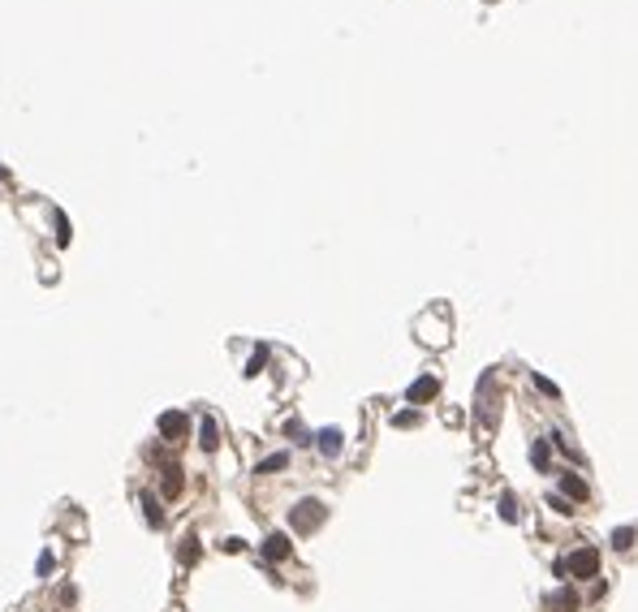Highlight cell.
I'll use <instances>...</instances> for the list:
<instances>
[{
	"label": "cell",
	"mask_w": 638,
	"mask_h": 612,
	"mask_svg": "<svg viewBox=\"0 0 638 612\" xmlns=\"http://www.w3.org/2000/svg\"><path fill=\"white\" fill-rule=\"evenodd\" d=\"M560 578H582V582H591L600 574V548H574L570 560H560L556 565Z\"/></svg>",
	"instance_id": "cell-1"
},
{
	"label": "cell",
	"mask_w": 638,
	"mask_h": 612,
	"mask_svg": "<svg viewBox=\"0 0 638 612\" xmlns=\"http://www.w3.org/2000/svg\"><path fill=\"white\" fill-rule=\"evenodd\" d=\"M324 518H328V504H324V500H311V496L298 500V504L289 509V526H293L298 534H311L315 526H324Z\"/></svg>",
	"instance_id": "cell-2"
},
{
	"label": "cell",
	"mask_w": 638,
	"mask_h": 612,
	"mask_svg": "<svg viewBox=\"0 0 638 612\" xmlns=\"http://www.w3.org/2000/svg\"><path fill=\"white\" fill-rule=\"evenodd\" d=\"M156 427H160V440H168V444H182V440L190 436V418H186L182 410H164Z\"/></svg>",
	"instance_id": "cell-3"
},
{
	"label": "cell",
	"mask_w": 638,
	"mask_h": 612,
	"mask_svg": "<svg viewBox=\"0 0 638 612\" xmlns=\"http://www.w3.org/2000/svg\"><path fill=\"white\" fill-rule=\"evenodd\" d=\"M182 488H186L182 466L168 462V466H164V479H160V496H164V500H177V496H182Z\"/></svg>",
	"instance_id": "cell-4"
},
{
	"label": "cell",
	"mask_w": 638,
	"mask_h": 612,
	"mask_svg": "<svg viewBox=\"0 0 638 612\" xmlns=\"http://www.w3.org/2000/svg\"><path fill=\"white\" fill-rule=\"evenodd\" d=\"M293 556V544H289V534H268V539H263V560H272V565H276V560H289Z\"/></svg>",
	"instance_id": "cell-5"
},
{
	"label": "cell",
	"mask_w": 638,
	"mask_h": 612,
	"mask_svg": "<svg viewBox=\"0 0 638 612\" xmlns=\"http://www.w3.org/2000/svg\"><path fill=\"white\" fill-rule=\"evenodd\" d=\"M436 393H440V384H436V379H431V375H419L414 384H410V393H405V401H414V405H427V401L436 397Z\"/></svg>",
	"instance_id": "cell-6"
},
{
	"label": "cell",
	"mask_w": 638,
	"mask_h": 612,
	"mask_svg": "<svg viewBox=\"0 0 638 612\" xmlns=\"http://www.w3.org/2000/svg\"><path fill=\"white\" fill-rule=\"evenodd\" d=\"M315 449H319L324 457H337V453L345 449V436H341V431H337V427H324V431H319V436H315Z\"/></svg>",
	"instance_id": "cell-7"
},
{
	"label": "cell",
	"mask_w": 638,
	"mask_h": 612,
	"mask_svg": "<svg viewBox=\"0 0 638 612\" xmlns=\"http://www.w3.org/2000/svg\"><path fill=\"white\" fill-rule=\"evenodd\" d=\"M198 449H203V453H216V449H220V427H216L212 414L198 423Z\"/></svg>",
	"instance_id": "cell-8"
},
{
	"label": "cell",
	"mask_w": 638,
	"mask_h": 612,
	"mask_svg": "<svg viewBox=\"0 0 638 612\" xmlns=\"http://www.w3.org/2000/svg\"><path fill=\"white\" fill-rule=\"evenodd\" d=\"M138 504H143V518H147L151 526H164V504H160L156 492H138Z\"/></svg>",
	"instance_id": "cell-9"
},
{
	"label": "cell",
	"mask_w": 638,
	"mask_h": 612,
	"mask_svg": "<svg viewBox=\"0 0 638 612\" xmlns=\"http://www.w3.org/2000/svg\"><path fill=\"white\" fill-rule=\"evenodd\" d=\"M560 492H565V496H574V500H586V496H591V488H586V483H582L574 470H565V474H560Z\"/></svg>",
	"instance_id": "cell-10"
},
{
	"label": "cell",
	"mask_w": 638,
	"mask_h": 612,
	"mask_svg": "<svg viewBox=\"0 0 638 612\" xmlns=\"http://www.w3.org/2000/svg\"><path fill=\"white\" fill-rule=\"evenodd\" d=\"M285 466H289V453H272V457H263L254 470H259V474H280Z\"/></svg>",
	"instance_id": "cell-11"
},
{
	"label": "cell",
	"mask_w": 638,
	"mask_h": 612,
	"mask_svg": "<svg viewBox=\"0 0 638 612\" xmlns=\"http://www.w3.org/2000/svg\"><path fill=\"white\" fill-rule=\"evenodd\" d=\"M612 548L630 552V548H634V526H617V530H612Z\"/></svg>",
	"instance_id": "cell-12"
},
{
	"label": "cell",
	"mask_w": 638,
	"mask_h": 612,
	"mask_svg": "<svg viewBox=\"0 0 638 612\" xmlns=\"http://www.w3.org/2000/svg\"><path fill=\"white\" fill-rule=\"evenodd\" d=\"M198 552H203V548H198V539L190 534V539H186L182 548H177V560H182V565H194V560H198Z\"/></svg>",
	"instance_id": "cell-13"
},
{
	"label": "cell",
	"mask_w": 638,
	"mask_h": 612,
	"mask_svg": "<svg viewBox=\"0 0 638 612\" xmlns=\"http://www.w3.org/2000/svg\"><path fill=\"white\" fill-rule=\"evenodd\" d=\"M263 363H268V345H259V349L250 354V363H246V375H259V371H263Z\"/></svg>",
	"instance_id": "cell-14"
},
{
	"label": "cell",
	"mask_w": 638,
	"mask_h": 612,
	"mask_svg": "<svg viewBox=\"0 0 638 612\" xmlns=\"http://www.w3.org/2000/svg\"><path fill=\"white\" fill-rule=\"evenodd\" d=\"M552 604H556V612H574V608H578V595H574V591H560V595H552Z\"/></svg>",
	"instance_id": "cell-15"
},
{
	"label": "cell",
	"mask_w": 638,
	"mask_h": 612,
	"mask_svg": "<svg viewBox=\"0 0 638 612\" xmlns=\"http://www.w3.org/2000/svg\"><path fill=\"white\" fill-rule=\"evenodd\" d=\"M548 449H552L548 440H535V449H530V462H535V466H539V470L548 466Z\"/></svg>",
	"instance_id": "cell-16"
},
{
	"label": "cell",
	"mask_w": 638,
	"mask_h": 612,
	"mask_svg": "<svg viewBox=\"0 0 638 612\" xmlns=\"http://www.w3.org/2000/svg\"><path fill=\"white\" fill-rule=\"evenodd\" d=\"M52 220H57V242L69 246V216H65V212H52Z\"/></svg>",
	"instance_id": "cell-17"
},
{
	"label": "cell",
	"mask_w": 638,
	"mask_h": 612,
	"mask_svg": "<svg viewBox=\"0 0 638 612\" xmlns=\"http://www.w3.org/2000/svg\"><path fill=\"white\" fill-rule=\"evenodd\" d=\"M530 384H535V388H539V393H548V397H560V388L552 384V379H548V375H530Z\"/></svg>",
	"instance_id": "cell-18"
},
{
	"label": "cell",
	"mask_w": 638,
	"mask_h": 612,
	"mask_svg": "<svg viewBox=\"0 0 638 612\" xmlns=\"http://www.w3.org/2000/svg\"><path fill=\"white\" fill-rule=\"evenodd\" d=\"M52 569H57V556H52V552H39V578H48Z\"/></svg>",
	"instance_id": "cell-19"
},
{
	"label": "cell",
	"mask_w": 638,
	"mask_h": 612,
	"mask_svg": "<svg viewBox=\"0 0 638 612\" xmlns=\"http://www.w3.org/2000/svg\"><path fill=\"white\" fill-rule=\"evenodd\" d=\"M285 436H289V440H298V444H306V440H311V436L302 431V423H285Z\"/></svg>",
	"instance_id": "cell-20"
},
{
	"label": "cell",
	"mask_w": 638,
	"mask_h": 612,
	"mask_svg": "<svg viewBox=\"0 0 638 612\" xmlns=\"http://www.w3.org/2000/svg\"><path fill=\"white\" fill-rule=\"evenodd\" d=\"M393 423H397V427H414V423H419V410H401V414H393Z\"/></svg>",
	"instance_id": "cell-21"
},
{
	"label": "cell",
	"mask_w": 638,
	"mask_h": 612,
	"mask_svg": "<svg viewBox=\"0 0 638 612\" xmlns=\"http://www.w3.org/2000/svg\"><path fill=\"white\" fill-rule=\"evenodd\" d=\"M500 513H505V518H509V522H518V509H514V500H509V496H505V500H500Z\"/></svg>",
	"instance_id": "cell-22"
},
{
	"label": "cell",
	"mask_w": 638,
	"mask_h": 612,
	"mask_svg": "<svg viewBox=\"0 0 638 612\" xmlns=\"http://www.w3.org/2000/svg\"><path fill=\"white\" fill-rule=\"evenodd\" d=\"M0 182H5V164H0Z\"/></svg>",
	"instance_id": "cell-23"
}]
</instances>
